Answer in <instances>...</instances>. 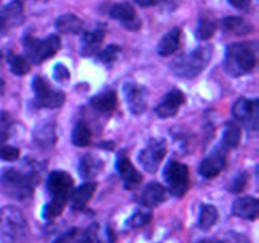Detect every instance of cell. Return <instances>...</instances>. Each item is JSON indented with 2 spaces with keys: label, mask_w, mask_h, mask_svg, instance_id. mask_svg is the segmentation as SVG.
<instances>
[{
  "label": "cell",
  "mask_w": 259,
  "mask_h": 243,
  "mask_svg": "<svg viewBox=\"0 0 259 243\" xmlns=\"http://www.w3.org/2000/svg\"><path fill=\"white\" fill-rule=\"evenodd\" d=\"M40 179L38 167H30L28 171H19L17 169H8L0 176V189L4 195L14 200H28L32 197L34 186Z\"/></svg>",
  "instance_id": "cell-1"
},
{
  "label": "cell",
  "mask_w": 259,
  "mask_h": 243,
  "mask_svg": "<svg viewBox=\"0 0 259 243\" xmlns=\"http://www.w3.org/2000/svg\"><path fill=\"white\" fill-rule=\"evenodd\" d=\"M73 179L66 171L51 172L47 179V191L50 201L45 205L42 217L46 220H53L60 217L67 204L68 196L72 190Z\"/></svg>",
  "instance_id": "cell-2"
},
{
  "label": "cell",
  "mask_w": 259,
  "mask_h": 243,
  "mask_svg": "<svg viewBox=\"0 0 259 243\" xmlns=\"http://www.w3.org/2000/svg\"><path fill=\"white\" fill-rule=\"evenodd\" d=\"M212 46H201L192 52L177 57L172 62L174 73L182 78H194L202 72L210 63Z\"/></svg>",
  "instance_id": "cell-3"
},
{
  "label": "cell",
  "mask_w": 259,
  "mask_h": 243,
  "mask_svg": "<svg viewBox=\"0 0 259 243\" xmlns=\"http://www.w3.org/2000/svg\"><path fill=\"white\" fill-rule=\"evenodd\" d=\"M0 234L10 243L22 242L27 237V218L19 208L7 205L0 209Z\"/></svg>",
  "instance_id": "cell-4"
},
{
  "label": "cell",
  "mask_w": 259,
  "mask_h": 243,
  "mask_svg": "<svg viewBox=\"0 0 259 243\" xmlns=\"http://www.w3.org/2000/svg\"><path fill=\"white\" fill-rule=\"evenodd\" d=\"M257 62L255 47L250 43H233L228 47L225 70L232 76H242L250 72Z\"/></svg>",
  "instance_id": "cell-5"
},
{
  "label": "cell",
  "mask_w": 259,
  "mask_h": 243,
  "mask_svg": "<svg viewBox=\"0 0 259 243\" xmlns=\"http://www.w3.org/2000/svg\"><path fill=\"white\" fill-rule=\"evenodd\" d=\"M23 47L27 55V60L34 65H40L60 51L61 39L56 34H51L43 39L27 35L23 40Z\"/></svg>",
  "instance_id": "cell-6"
},
{
  "label": "cell",
  "mask_w": 259,
  "mask_h": 243,
  "mask_svg": "<svg viewBox=\"0 0 259 243\" xmlns=\"http://www.w3.org/2000/svg\"><path fill=\"white\" fill-rule=\"evenodd\" d=\"M164 181L168 191L177 197H182L190 187V170L182 162L171 159L164 167Z\"/></svg>",
  "instance_id": "cell-7"
},
{
  "label": "cell",
  "mask_w": 259,
  "mask_h": 243,
  "mask_svg": "<svg viewBox=\"0 0 259 243\" xmlns=\"http://www.w3.org/2000/svg\"><path fill=\"white\" fill-rule=\"evenodd\" d=\"M32 86L34 91V104L37 108L56 109L62 106L65 103V94L52 88V85L40 76H35Z\"/></svg>",
  "instance_id": "cell-8"
},
{
  "label": "cell",
  "mask_w": 259,
  "mask_h": 243,
  "mask_svg": "<svg viewBox=\"0 0 259 243\" xmlns=\"http://www.w3.org/2000/svg\"><path fill=\"white\" fill-rule=\"evenodd\" d=\"M167 153V143L164 139L152 138L149 139L146 148H143L139 153L138 159L143 169L149 174H154L158 170L159 165L163 161Z\"/></svg>",
  "instance_id": "cell-9"
},
{
  "label": "cell",
  "mask_w": 259,
  "mask_h": 243,
  "mask_svg": "<svg viewBox=\"0 0 259 243\" xmlns=\"http://www.w3.org/2000/svg\"><path fill=\"white\" fill-rule=\"evenodd\" d=\"M259 114V101L257 99L242 98L235 101L233 115L238 122H242L252 129H257Z\"/></svg>",
  "instance_id": "cell-10"
},
{
  "label": "cell",
  "mask_w": 259,
  "mask_h": 243,
  "mask_svg": "<svg viewBox=\"0 0 259 243\" xmlns=\"http://www.w3.org/2000/svg\"><path fill=\"white\" fill-rule=\"evenodd\" d=\"M24 22V5L20 0H13L0 9V34Z\"/></svg>",
  "instance_id": "cell-11"
},
{
  "label": "cell",
  "mask_w": 259,
  "mask_h": 243,
  "mask_svg": "<svg viewBox=\"0 0 259 243\" xmlns=\"http://www.w3.org/2000/svg\"><path fill=\"white\" fill-rule=\"evenodd\" d=\"M111 18L120 22L123 27H125L128 30L136 32L142 27V20L139 15L137 14L136 9L131 3H118L114 4L110 9Z\"/></svg>",
  "instance_id": "cell-12"
},
{
  "label": "cell",
  "mask_w": 259,
  "mask_h": 243,
  "mask_svg": "<svg viewBox=\"0 0 259 243\" xmlns=\"http://www.w3.org/2000/svg\"><path fill=\"white\" fill-rule=\"evenodd\" d=\"M225 167H227V152L224 148H219L212 151L206 158L202 159L199 172L205 179H214L222 174Z\"/></svg>",
  "instance_id": "cell-13"
},
{
  "label": "cell",
  "mask_w": 259,
  "mask_h": 243,
  "mask_svg": "<svg viewBox=\"0 0 259 243\" xmlns=\"http://www.w3.org/2000/svg\"><path fill=\"white\" fill-rule=\"evenodd\" d=\"M126 105L133 114H142L147 109V90L134 83H126L123 86Z\"/></svg>",
  "instance_id": "cell-14"
},
{
  "label": "cell",
  "mask_w": 259,
  "mask_h": 243,
  "mask_svg": "<svg viewBox=\"0 0 259 243\" xmlns=\"http://www.w3.org/2000/svg\"><path fill=\"white\" fill-rule=\"evenodd\" d=\"M185 101H186V98H185L184 93L181 90H179V89H172L171 91H168L164 95L161 103L157 105V115L162 119L175 116L177 114V111H179V109L184 105Z\"/></svg>",
  "instance_id": "cell-15"
},
{
  "label": "cell",
  "mask_w": 259,
  "mask_h": 243,
  "mask_svg": "<svg viewBox=\"0 0 259 243\" xmlns=\"http://www.w3.org/2000/svg\"><path fill=\"white\" fill-rule=\"evenodd\" d=\"M116 170L123 179L124 187L128 190H134L143 180L141 172H138V170L132 165L131 159L125 154L119 156L118 161H116Z\"/></svg>",
  "instance_id": "cell-16"
},
{
  "label": "cell",
  "mask_w": 259,
  "mask_h": 243,
  "mask_svg": "<svg viewBox=\"0 0 259 243\" xmlns=\"http://www.w3.org/2000/svg\"><path fill=\"white\" fill-rule=\"evenodd\" d=\"M233 214L242 219L255 220L259 215V201L253 196H244L235 200Z\"/></svg>",
  "instance_id": "cell-17"
},
{
  "label": "cell",
  "mask_w": 259,
  "mask_h": 243,
  "mask_svg": "<svg viewBox=\"0 0 259 243\" xmlns=\"http://www.w3.org/2000/svg\"><path fill=\"white\" fill-rule=\"evenodd\" d=\"M105 38V32L103 29H95L93 32H85L81 38V55L85 57H90L99 52L101 45Z\"/></svg>",
  "instance_id": "cell-18"
},
{
  "label": "cell",
  "mask_w": 259,
  "mask_h": 243,
  "mask_svg": "<svg viewBox=\"0 0 259 243\" xmlns=\"http://www.w3.org/2000/svg\"><path fill=\"white\" fill-rule=\"evenodd\" d=\"M104 169V162L100 157L93 153H86L80 159L78 172L83 180H91L98 176Z\"/></svg>",
  "instance_id": "cell-19"
},
{
  "label": "cell",
  "mask_w": 259,
  "mask_h": 243,
  "mask_svg": "<svg viewBox=\"0 0 259 243\" xmlns=\"http://www.w3.org/2000/svg\"><path fill=\"white\" fill-rule=\"evenodd\" d=\"M167 197L166 187L162 186L158 182H152L146 189L143 190L141 195L142 204L146 208H153L162 204Z\"/></svg>",
  "instance_id": "cell-20"
},
{
  "label": "cell",
  "mask_w": 259,
  "mask_h": 243,
  "mask_svg": "<svg viewBox=\"0 0 259 243\" xmlns=\"http://www.w3.org/2000/svg\"><path fill=\"white\" fill-rule=\"evenodd\" d=\"M98 185L95 182H85L71 194V205L73 210H83L93 197Z\"/></svg>",
  "instance_id": "cell-21"
},
{
  "label": "cell",
  "mask_w": 259,
  "mask_h": 243,
  "mask_svg": "<svg viewBox=\"0 0 259 243\" xmlns=\"http://www.w3.org/2000/svg\"><path fill=\"white\" fill-rule=\"evenodd\" d=\"M180 46H181V29L174 28L161 38L158 46H157V52L163 57H167L176 52Z\"/></svg>",
  "instance_id": "cell-22"
},
{
  "label": "cell",
  "mask_w": 259,
  "mask_h": 243,
  "mask_svg": "<svg viewBox=\"0 0 259 243\" xmlns=\"http://www.w3.org/2000/svg\"><path fill=\"white\" fill-rule=\"evenodd\" d=\"M90 105L101 114H110L118 105V98L113 90H106L91 98Z\"/></svg>",
  "instance_id": "cell-23"
},
{
  "label": "cell",
  "mask_w": 259,
  "mask_h": 243,
  "mask_svg": "<svg viewBox=\"0 0 259 243\" xmlns=\"http://www.w3.org/2000/svg\"><path fill=\"white\" fill-rule=\"evenodd\" d=\"M56 28L61 33H66V34H80L85 30V23L76 15L65 14L57 18Z\"/></svg>",
  "instance_id": "cell-24"
},
{
  "label": "cell",
  "mask_w": 259,
  "mask_h": 243,
  "mask_svg": "<svg viewBox=\"0 0 259 243\" xmlns=\"http://www.w3.org/2000/svg\"><path fill=\"white\" fill-rule=\"evenodd\" d=\"M219 219V213L214 205L204 204L201 205L199 217V227L202 230H209L210 228L214 227L215 223Z\"/></svg>",
  "instance_id": "cell-25"
},
{
  "label": "cell",
  "mask_w": 259,
  "mask_h": 243,
  "mask_svg": "<svg viewBox=\"0 0 259 243\" xmlns=\"http://www.w3.org/2000/svg\"><path fill=\"white\" fill-rule=\"evenodd\" d=\"M91 129L85 120H78L72 131V143L77 147H86L91 142Z\"/></svg>",
  "instance_id": "cell-26"
},
{
  "label": "cell",
  "mask_w": 259,
  "mask_h": 243,
  "mask_svg": "<svg viewBox=\"0 0 259 243\" xmlns=\"http://www.w3.org/2000/svg\"><path fill=\"white\" fill-rule=\"evenodd\" d=\"M218 29V23L211 15L204 14L199 20V24H197V30L196 35L202 40L210 39L212 35L215 34Z\"/></svg>",
  "instance_id": "cell-27"
},
{
  "label": "cell",
  "mask_w": 259,
  "mask_h": 243,
  "mask_svg": "<svg viewBox=\"0 0 259 243\" xmlns=\"http://www.w3.org/2000/svg\"><path fill=\"white\" fill-rule=\"evenodd\" d=\"M242 139V131L240 127L235 122L227 123L224 129V136H223V144L227 148H237Z\"/></svg>",
  "instance_id": "cell-28"
},
{
  "label": "cell",
  "mask_w": 259,
  "mask_h": 243,
  "mask_svg": "<svg viewBox=\"0 0 259 243\" xmlns=\"http://www.w3.org/2000/svg\"><path fill=\"white\" fill-rule=\"evenodd\" d=\"M90 237V229H80V228H72L63 233L62 235L55 240V243H88Z\"/></svg>",
  "instance_id": "cell-29"
},
{
  "label": "cell",
  "mask_w": 259,
  "mask_h": 243,
  "mask_svg": "<svg viewBox=\"0 0 259 243\" xmlns=\"http://www.w3.org/2000/svg\"><path fill=\"white\" fill-rule=\"evenodd\" d=\"M223 25H224L225 30H228L230 33H234V34H245V33H249L250 29H252V27L248 23H245V20L243 18L239 17L224 18Z\"/></svg>",
  "instance_id": "cell-30"
},
{
  "label": "cell",
  "mask_w": 259,
  "mask_h": 243,
  "mask_svg": "<svg viewBox=\"0 0 259 243\" xmlns=\"http://www.w3.org/2000/svg\"><path fill=\"white\" fill-rule=\"evenodd\" d=\"M8 63H9V68L14 75L17 76H23L27 75L30 71V65L28 62V60L23 56L14 55V53L10 52L8 55Z\"/></svg>",
  "instance_id": "cell-31"
},
{
  "label": "cell",
  "mask_w": 259,
  "mask_h": 243,
  "mask_svg": "<svg viewBox=\"0 0 259 243\" xmlns=\"http://www.w3.org/2000/svg\"><path fill=\"white\" fill-rule=\"evenodd\" d=\"M35 143H38L39 146L43 147H50L53 146L56 141L55 136V128L53 126H48V124H45V126H40L39 128L35 129Z\"/></svg>",
  "instance_id": "cell-32"
},
{
  "label": "cell",
  "mask_w": 259,
  "mask_h": 243,
  "mask_svg": "<svg viewBox=\"0 0 259 243\" xmlns=\"http://www.w3.org/2000/svg\"><path fill=\"white\" fill-rule=\"evenodd\" d=\"M151 220H152V213L149 212L148 208H144V209H141L138 210V212L134 213V214L129 218L126 224H128V227L133 228V229H139V228L149 224Z\"/></svg>",
  "instance_id": "cell-33"
},
{
  "label": "cell",
  "mask_w": 259,
  "mask_h": 243,
  "mask_svg": "<svg viewBox=\"0 0 259 243\" xmlns=\"http://www.w3.org/2000/svg\"><path fill=\"white\" fill-rule=\"evenodd\" d=\"M13 128V119L7 111H0V146L7 144Z\"/></svg>",
  "instance_id": "cell-34"
},
{
  "label": "cell",
  "mask_w": 259,
  "mask_h": 243,
  "mask_svg": "<svg viewBox=\"0 0 259 243\" xmlns=\"http://www.w3.org/2000/svg\"><path fill=\"white\" fill-rule=\"evenodd\" d=\"M119 53H120V47L116 45H110L105 50L99 52L98 57L103 63H111L118 58Z\"/></svg>",
  "instance_id": "cell-35"
},
{
  "label": "cell",
  "mask_w": 259,
  "mask_h": 243,
  "mask_svg": "<svg viewBox=\"0 0 259 243\" xmlns=\"http://www.w3.org/2000/svg\"><path fill=\"white\" fill-rule=\"evenodd\" d=\"M0 158L5 161H17L19 158V149L10 144L0 146Z\"/></svg>",
  "instance_id": "cell-36"
},
{
  "label": "cell",
  "mask_w": 259,
  "mask_h": 243,
  "mask_svg": "<svg viewBox=\"0 0 259 243\" xmlns=\"http://www.w3.org/2000/svg\"><path fill=\"white\" fill-rule=\"evenodd\" d=\"M247 182H248V175L245 174V172H240V174H238L237 176H235V179L233 180V182L230 184V187H229L230 191H232L233 194L242 192L243 190H244Z\"/></svg>",
  "instance_id": "cell-37"
},
{
  "label": "cell",
  "mask_w": 259,
  "mask_h": 243,
  "mask_svg": "<svg viewBox=\"0 0 259 243\" xmlns=\"http://www.w3.org/2000/svg\"><path fill=\"white\" fill-rule=\"evenodd\" d=\"M53 77L58 81H66L70 78V72H68V68L65 67L63 65H57L55 67V73H53Z\"/></svg>",
  "instance_id": "cell-38"
},
{
  "label": "cell",
  "mask_w": 259,
  "mask_h": 243,
  "mask_svg": "<svg viewBox=\"0 0 259 243\" xmlns=\"http://www.w3.org/2000/svg\"><path fill=\"white\" fill-rule=\"evenodd\" d=\"M228 2H229L233 7L240 10L247 9V8L250 5V0H228Z\"/></svg>",
  "instance_id": "cell-39"
},
{
  "label": "cell",
  "mask_w": 259,
  "mask_h": 243,
  "mask_svg": "<svg viewBox=\"0 0 259 243\" xmlns=\"http://www.w3.org/2000/svg\"><path fill=\"white\" fill-rule=\"evenodd\" d=\"M139 5L142 7H153V5L159 4V3L164 2V0H136Z\"/></svg>",
  "instance_id": "cell-40"
},
{
  "label": "cell",
  "mask_w": 259,
  "mask_h": 243,
  "mask_svg": "<svg viewBox=\"0 0 259 243\" xmlns=\"http://www.w3.org/2000/svg\"><path fill=\"white\" fill-rule=\"evenodd\" d=\"M197 243H223V242H220V240H217V239H209V238H206V239H202Z\"/></svg>",
  "instance_id": "cell-41"
},
{
  "label": "cell",
  "mask_w": 259,
  "mask_h": 243,
  "mask_svg": "<svg viewBox=\"0 0 259 243\" xmlns=\"http://www.w3.org/2000/svg\"><path fill=\"white\" fill-rule=\"evenodd\" d=\"M0 61H2V57H0Z\"/></svg>",
  "instance_id": "cell-42"
}]
</instances>
